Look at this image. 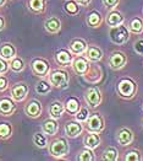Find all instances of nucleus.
Instances as JSON below:
<instances>
[{"instance_id":"1","label":"nucleus","mask_w":143,"mask_h":161,"mask_svg":"<svg viewBox=\"0 0 143 161\" xmlns=\"http://www.w3.org/2000/svg\"><path fill=\"white\" fill-rule=\"evenodd\" d=\"M137 90H138L137 81L129 76L122 78L117 81L116 89H115L117 96L124 100H132L137 94Z\"/></svg>"},{"instance_id":"2","label":"nucleus","mask_w":143,"mask_h":161,"mask_svg":"<svg viewBox=\"0 0 143 161\" xmlns=\"http://www.w3.org/2000/svg\"><path fill=\"white\" fill-rule=\"evenodd\" d=\"M48 81L56 89H66L70 82V74L63 68L54 69L50 70L48 74Z\"/></svg>"},{"instance_id":"3","label":"nucleus","mask_w":143,"mask_h":161,"mask_svg":"<svg viewBox=\"0 0 143 161\" xmlns=\"http://www.w3.org/2000/svg\"><path fill=\"white\" fill-rule=\"evenodd\" d=\"M48 147H49V154L54 159H63L70 151V144L64 136L55 138L50 144H48Z\"/></svg>"},{"instance_id":"4","label":"nucleus","mask_w":143,"mask_h":161,"mask_svg":"<svg viewBox=\"0 0 143 161\" xmlns=\"http://www.w3.org/2000/svg\"><path fill=\"white\" fill-rule=\"evenodd\" d=\"M130 35L131 32L129 27L125 26L124 24L115 27H110V30H109V38L114 44H117V46L125 44L130 40Z\"/></svg>"},{"instance_id":"5","label":"nucleus","mask_w":143,"mask_h":161,"mask_svg":"<svg viewBox=\"0 0 143 161\" xmlns=\"http://www.w3.org/2000/svg\"><path fill=\"white\" fill-rule=\"evenodd\" d=\"M31 69L36 76L45 78V76H48V74L50 71V63L45 58L37 57L31 60Z\"/></svg>"},{"instance_id":"6","label":"nucleus","mask_w":143,"mask_h":161,"mask_svg":"<svg viewBox=\"0 0 143 161\" xmlns=\"http://www.w3.org/2000/svg\"><path fill=\"white\" fill-rule=\"evenodd\" d=\"M84 101L93 109L99 107V105L103 101L102 91L99 90V87L98 86H89V87H87L86 91H84Z\"/></svg>"},{"instance_id":"7","label":"nucleus","mask_w":143,"mask_h":161,"mask_svg":"<svg viewBox=\"0 0 143 161\" xmlns=\"http://www.w3.org/2000/svg\"><path fill=\"white\" fill-rule=\"evenodd\" d=\"M105 128V121L104 117L98 113L94 112L89 114L88 119L86 121V129L87 132H95V133H102Z\"/></svg>"},{"instance_id":"8","label":"nucleus","mask_w":143,"mask_h":161,"mask_svg":"<svg viewBox=\"0 0 143 161\" xmlns=\"http://www.w3.org/2000/svg\"><path fill=\"white\" fill-rule=\"evenodd\" d=\"M126 64H127V55L121 51L111 52L108 58V65L113 70H121L122 68L126 67Z\"/></svg>"},{"instance_id":"9","label":"nucleus","mask_w":143,"mask_h":161,"mask_svg":"<svg viewBox=\"0 0 143 161\" xmlns=\"http://www.w3.org/2000/svg\"><path fill=\"white\" fill-rule=\"evenodd\" d=\"M89 60L82 54V55H75L74 59H72V63H71V67L74 69L75 74L79 75V76H83L88 69H89Z\"/></svg>"},{"instance_id":"10","label":"nucleus","mask_w":143,"mask_h":161,"mask_svg":"<svg viewBox=\"0 0 143 161\" xmlns=\"http://www.w3.org/2000/svg\"><path fill=\"white\" fill-rule=\"evenodd\" d=\"M115 138H116L117 144H120L121 147H127L133 143V139H135V134L131 130L130 128L127 127H121L116 130V134H115Z\"/></svg>"},{"instance_id":"11","label":"nucleus","mask_w":143,"mask_h":161,"mask_svg":"<svg viewBox=\"0 0 143 161\" xmlns=\"http://www.w3.org/2000/svg\"><path fill=\"white\" fill-rule=\"evenodd\" d=\"M83 79H84L86 82L94 84V85L100 82L102 79H103V70H102V68L99 67V65H97L95 63L93 65H89L88 71L83 75Z\"/></svg>"},{"instance_id":"12","label":"nucleus","mask_w":143,"mask_h":161,"mask_svg":"<svg viewBox=\"0 0 143 161\" xmlns=\"http://www.w3.org/2000/svg\"><path fill=\"white\" fill-rule=\"evenodd\" d=\"M54 59H55V63L60 68H66L71 65L72 59H74V54L71 53L69 49L61 48V49H58L55 52Z\"/></svg>"},{"instance_id":"13","label":"nucleus","mask_w":143,"mask_h":161,"mask_svg":"<svg viewBox=\"0 0 143 161\" xmlns=\"http://www.w3.org/2000/svg\"><path fill=\"white\" fill-rule=\"evenodd\" d=\"M28 91L29 87L26 82H17L11 89V97L15 100V102H22L28 96Z\"/></svg>"},{"instance_id":"14","label":"nucleus","mask_w":143,"mask_h":161,"mask_svg":"<svg viewBox=\"0 0 143 161\" xmlns=\"http://www.w3.org/2000/svg\"><path fill=\"white\" fill-rule=\"evenodd\" d=\"M87 47H88L87 41L83 40V38H79V37H76V38L71 40L70 43H69V51L74 55H82V54H84Z\"/></svg>"},{"instance_id":"15","label":"nucleus","mask_w":143,"mask_h":161,"mask_svg":"<svg viewBox=\"0 0 143 161\" xmlns=\"http://www.w3.org/2000/svg\"><path fill=\"white\" fill-rule=\"evenodd\" d=\"M42 111H43V107L38 100H31L25 106V113L29 118H39L42 114Z\"/></svg>"},{"instance_id":"16","label":"nucleus","mask_w":143,"mask_h":161,"mask_svg":"<svg viewBox=\"0 0 143 161\" xmlns=\"http://www.w3.org/2000/svg\"><path fill=\"white\" fill-rule=\"evenodd\" d=\"M16 111V103L13 97H0V114L11 116Z\"/></svg>"},{"instance_id":"17","label":"nucleus","mask_w":143,"mask_h":161,"mask_svg":"<svg viewBox=\"0 0 143 161\" xmlns=\"http://www.w3.org/2000/svg\"><path fill=\"white\" fill-rule=\"evenodd\" d=\"M83 124L78 121H70L65 124V134L69 138H77L83 133Z\"/></svg>"},{"instance_id":"18","label":"nucleus","mask_w":143,"mask_h":161,"mask_svg":"<svg viewBox=\"0 0 143 161\" xmlns=\"http://www.w3.org/2000/svg\"><path fill=\"white\" fill-rule=\"evenodd\" d=\"M83 55L92 63H98V62H100L103 59L104 54H103V51L98 46L88 44V47H87V49H86V52H84Z\"/></svg>"},{"instance_id":"19","label":"nucleus","mask_w":143,"mask_h":161,"mask_svg":"<svg viewBox=\"0 0 143 161\" xmlns=\"http://www.w3.org/2000/svg\"><path fill=\"white\" fill-rule=\"evenodd\" d=\"M102 143V138L99 133H95V132H87V134L84 135L83 138V145L84 148H88V149H97Z\"/></svg>"},{"instance_id":"20","label":"nucleus","mask_w":143,"mask_h":161,"mask_svg":"<svg viewBox=\"0 0 143 161\" xmlns=\"http://www.w3.org/2000/svg\"><path fill=\"white\" fill-rule=\"evenodd\" d=\"M124 21H125V16L119 10H110V13L105 17V24L109 27L119 26V25L124 24Z\"/></svg>"},{"instance_id":"21","label":"nucleus","mask_w":143,"mask_h":161,"mask_svg":"<svg viewBox=\"0 0 143 161\" xmlns=\"http://www.w3.org/2000/svg\"><path fill=\"white\" fill-rule=\"evenodd\" d=\"M104 19L103 15L97 11V10H92L91 13H88V15L86 16V25L91 28H98L102 26Z\"/></svg>"},{"instance_id":"22","label":"nucleus","mask_w":143,"mask_h":161,"mask_svg":"<svg viewBox=\"0 0 143 161\" xmlns=\"http://www.w3.org/2000/svg\"><path fill=\"white\" fill-rule=\"evenodd\" d=\"M44 28H45V31H47L48 33H50V35H56V33H59L60 30H61V21H60V19L56 17V16H50V17H48V19L45 20V22H44Z\"/></svg>"},{"instance_id":"23","label":"nucleus","mask_w":143,"mask_h":161,"mask_svg":"<svg viewBox=\"0 0 143 161\" xmlns=\"http://www.w3.org/2000/svg\"><path fill=\"white\" fill-rule=\"evenodd\" d=\"M17 49L10 42H5L3 44H0V57L8 62H10L13 57H16Z\"/></svg>"},{"instance_id":"24","label":"nucleus","mask_w":143,"mask_h":161,"mask_svg":"<svg viewBox=\"0 0 143 161\" xmlns=\"http://www.w3.org/2000/svg\"><path fill=\"white\" fill-rule=\"evenodd\" d=\"M42 130L43 133L47 135H56L58 132H59V123H58V119H54V118H48L43 122L42 124Z\"/></svg>"},{"instance_id":"25","label":"nucleus","mask_w":143,"mask_h":161,"mask_svg":"<svg viewBox=\"0 0 143 161\" xmlns=\"http://www.w3.org/2000/svg\"><path fill=\"white\" fill-rule=\"evenodd\" d=\"M64 106H65V112L67 114L75 116L78 112V109L81 108V102H79V100H78L77 97L71 96V97H69L65 101Z\"/></svg>"},{"instance_id":"26","label":"nucleus","mask_w":143,"mask_h":161,"mask_svg":"<svg viewBox=\"0 0 143 161\" xmlns=\"http://www.w3.org/2000/svg\"><path fill=\"white\" fill-rule=\"evenodd\" d=\"M48 111H49V116L54 118V119H59L63 114H64V112H65V106H64V103L63 102H60V101H53L52 103L49 105V108H48Z\"/></svg>"},{"instance_id":"27","label":"nucleus","mask_w":143,"mask_h":161,"mask_svg":"<svg viewBox=\"0 0 143 161\" xmlns=\"http://www.w3.org/2000/svg\"><path fill=\"white\" fill-rule=\"evenodd\" d=\"M27 8L33 14H43L47 9V0H27Z\"/></svg>"},{"instance_id":"28","label":"nucleus","mask_w":143,"mask_h":161,"mask_svg":"<svg viewBox=\"0 0 143 161\" xmlns=\"http://www.w3.org/2000/svg\"><path fill=\"white\" fill-rule=\"evenodd\" d=\"M129 30L130 32L135 33V35H141L143 33V19L135 16L133 19H131L129 22Z\"/></svg>"},{"instance_id":"29","label":"nucleus","mask_w":143,"mask_h":161,"mask_svg":"<svg viewBox=\"0 0 143 161\" xmlns=\"http://www.w3.org/2000/svg\"><path fill=\"white\" fill-rule=\"evenodd\" d=\"M63 8H64L65 13L71 16H76L79 13V5L77 4L76 0H65Z\"/></svg>"},{"instance_id":"30","label":"nucleus","mask_w":143,"mask_h":161,"mask_svg":"<svg viewBox=\"0 0 143 161\" xmlns=\"http://www.w3.org/2000/svg\"><path fill=\"white\" fill-rule=\"evenodd\" d=\"M9 65H10V69L13 70V73H21V71H23V70H25V68H26L25 60H23L22 58L17 57V55H16V57H13V59L10 60Z\"/></svg>"},{"instance_id":"31","label":"nucleus","mask_w":143,"mask_h":161,"mask_svg":"<svg viewBox=\"0 0 143 161\" xmlns=\"http://www.w3.org/2000/svg\"><path fill=\"white\" fill-rule=\"evenodd\" d=\"M119 159V151L115 147H106L103 151V155H102V160L105 161H116Z\"/></svg>"},{"instance_id":"32","label":"nucleus","mask_w":143,"mask_h":161,"mask_svg":"<svg viewBox=\"0 0 143 161\" xmlns=\"http://www.w3.org/2000/svg\"><path fill=\"white\" fill-rule=\"evenodd\" d=\"M32 140H33V144L39 149H45L48 147V138L44 135V133H42V132L34 133Z\"/></svg>"},{"instance_id":"33","label":"nucleus","mask_w":143,"mask_h":161,"mask_svg":"<svg viewBox=\"0 0 143 161\" xmlns=\"http://www.w3.org/2000/svg\"><path fill=\"white\" fill-rule=\"evenodd\" d=\"M13 125L9 122H0V139L5 140L13 135Z\"/></svg>"},{"instance_id":"34","label":"nucleus","mask_w":143,"mask_h":161,"mask_svg":"<svg viewBox=\"0 0 143 161\" xmlns=\"http://www.w3.org/2000/svg\"><path fill=\"white\" fill-rule=\"evenodd\" d=\"M52 84L48 80H39L36 84V92L38 95H47L52 91Z\"/></svg>"},{"instance_id":"35","label":"nucleus","mask_w":143,"mask_h":161,"mask_svg":"<svg viewBox=\"0 0 143 161\" xmlns=\"http://www.w3.org/2000/svg\"><path fill=\"white\" fill-rule=\"evenodd\" d=\"M77 160L78 161H93V160H95V155H94V153H93L92 149L84 148L78 153Z\"/></svg>"},{"instance_id":"36","label":"nucleus","mask_w":143,"mask_h":161,"mask_svg":"<svg viewBox=\"0 0 143 161\" xmlns=\"http://www.w3.org/2000/svg\"><path fill=\"white\" fill-rule=\"evenodd\" d=\"M89 108L88 107H82L78 109V112L75 114V119L78 122H81V123H86V121L88 119V117H89Z\"/></svg>"},{"instance_id":"37","label":"nucleus","mask_w":143,"mask_h":161,"mask_svg":"<svg viewBox=\"0 0 143 161\" xmlns=\"http://www.w3.org/2000/svg\"><path fill=\"white\" fill-rule=\"evenodd\" d=\"M124 159L126 161H141L143 158L140 150L132 149V150H129V151L125 154V158H124Z\"/></svg>"},{"instance_id":"38","label":"nucleus","mask_w":143,"mask_h":161,"mask_svg":"<svg viewBox=\"0 0 143 161\" xmlns=\"http://www.w3.org/2000/svg\"><path fill=\"white\" fill-rule=\"evenodd\" d=\"M133 49L138 55H143V38H138L133 43Z\"/></svg>"},{"instance_id":"39","label":"nucleus","mask_w":143,"mask_h":161,"mask_svg":"<svg viewBox=\"0 0 143 161\" xmlns=\"http://www.w3.org/2000/svg\"><path fill=\"white\" fill-rule=\"evenodd\" d=\"M9 69H10L9 62H8V60H5V59H3V58L0 57V75L6 74Z\"/></svg>"},{"instance_id":"40","label":"nucleus","mask_w":143,"mask_h":161,"mask_svg":"<svg viewBox=\"0 0 143 161\" xmlns=\"http://www.w3.org/2000/svg\"><path fill=\"white\" fill-rule=\"evenodd\" d=\"M119 3H120V0H103L104 6L109 10H114L119 5Z\"/></svg>"},{"instance_id":"41","label":"nucleus","mask_w":143,"mask_h":161,"mask_svg":"<svg viewBox=\"0 0 143 161\" xmlns=\"http://www.w3.org/2000/svg\"><path fill=\"white\" fill-rule=\"evenodd\" d=\"M9 87V80L6 76L0 75V91H5Z\"/></svg>"},{"instance_id":"42","label":"nucleus","mask_w":143,"mask_h":161,"mask_svg":"<svg viewBox=\"0 0 143 161\" xmlns=\"http://www.w3.org/2000/svg\"><path fill=\"white\" fill-rule=\"evenodd\" d=\"M77 1V4L79 5V6H89L92 3V0H76Z\"/></svg>"},{"instance_id":"43","label":"nucleus","mask_w":143,"mask_h":161,"mask_svg":"<svg viewBox=\"0 0 143 161\" xmlns=\"http://www.w3.org/2000/svg\"><path fill=\"white\" fill-rule=\"evenodd\" d=\"M5 25H6V21L3 16H0V31H3L5 28Z\"/></svg>"},{"instance_id":"44","label":"nucleus","mask_w":143,"mask_h":161,"mask_svg":"<svg viewBox=\"0 0 143 161\" xmlns=\"http://www.w3.org/2000/svg\"><path fill=\"white\" fill-rule=\"evenodd\" d=\"M6 1H8V0H0V8H1V6H4V5L6 4Z\"/></svg>"},{"instance_id":"45","label":"nucleus","mask_w":143,"mask_h":161,"mask_svg":"<svg viewBox=\"0 0 143 161\" xmlns=\"http://www.w3.org/2000/svg\"><path fill=\"white\" fill-rule=\"evenodd\" d=\"M142 127H143V119H142Z\"/></svg>"},{"instance_id":"46","label":"nucleus","mask_w":143,"mask_h":161,"mask_svg":"<svg viewBox=\"0 0 143 161\" xmlns=\"http://www.w3.org/2000/svg\"><path fill=\"white\" fill-rule=\"evenodd\" d=\"M142 109H143V106H142Z\"/></svg>"}]
</instances>
